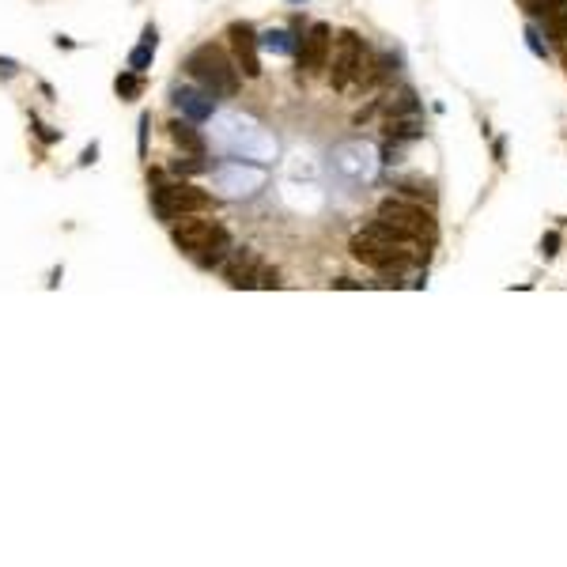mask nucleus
I'll list each match as a JSON object with an SVG mask.
<instances>
[{"label":"nucleus","mask_w":567,"mask_h":567,"mask_svg":"<svg viewBox=\"0 0 567 567\" xmlns=\"http://www.w3.org/2000/svg\"><path fill=\"white\" fill-rule=\"evenodd\" d=\"M185 72H189V80L204 87V91L212 95V99H235L238 87H242V72H238L235 57L227 53L223 46H216V42H204L185 57Z\"/></svg>","instance_id":"obj_1"},{"label":"nucleus","mask_w":567,"mask_h":567,"mask_svg":"<svg viewBox=\"0 0 567 567\" xmlns=\"http://www.w3.org/2000/svg\"><path fill=\"white\" fill-rule=\"evenodd\" d=\"M148 185H151V212H156L167 227L178 223L182 216H201V212L216 209V201L209 193L197 189V185H189L185 178H167V174L151 170Z\"/></svg>","instance_id":"obj_2"},{"label":"nucleus","mask_w":567,"mask_h":567,"mask_svg":"<svg viewBox=\"0 0 567 567\" xmlns=\"http://www.w3.org/2000/svg\"><path fill=\"white\" fill-rule=\"evenodd\" d=\"M375 57L378 53L367 46L363 38L356 35V30H341V35L333 38V49H329V83L337 91H348L352 83L359 87H375Z\"/></svg>","instance_id":"obj_3"},{"label":"nucleus","mask_w":567,"mask_h":567,"mask_svg":"<svg viewBox=\"0 0 567 567\" xmlns=\"http://www.w3.org/2000/svg\"><path fill=\"white\" fill-rule=\"evenodd\" d=\"M348 250H352L356 261H363V265L375 269V272H405L423 257L420 250H412V246H390V242H375V238H363V235H352Z\"/></svg>","instance_id":"obj_4"},{"label":"nucleus","mask_w":567,"mask_h":567,"mask_svg":"<svg viewBox=\"0 0 567 567\" xmlns=\"http://www.w3.org/2000/svg\"><path fill=\"white\" fill-rule=\"evenodd\" d=\"M378 220H386V223H394L401 227V231H409L412 238H420V242H431L435 238V216L428 204H420V201H409V197H386L382 204L375 209Z\"/></svg>","instance_id":"obj_5"},{"label":"nucleus","mask_w":567,"mask_h":567,"mask_svg":"<svg viewBox=\"0 0 567 567\" xmlns=\"http://www.w3.org/2000/svg\"><path fill=\"white\" fill-rule=\"evenodd\" d=\"M329 49H333V27L329 23H310L299 30V46H296V57H299V69L314 76L329 64Z\"/></svg>","instance_id":"obj_6"},{"label":"nucleus","mask_w":567,"mask_h":567,"mask_svg":"<svg viewBox=\"0 0 567 567\" xmlns=\"http://www.w3.org/2000/svg\"><path fill=\"white\" fill-rule=\"evenodd\" d=\"M227 42H231V57L242 72V80H261V46H257V30L246 19H235L227 27Z\"/></svg>","instance_id":"obj_7"},{"label":"nucleus","mask_w":567,"mask_h":567,"mask_svg":"<svg viewBox=\"0 0 567 567\" xmlns=\"http://www.w3.org/2000/svg\"><path fill=\"white\" fill-rule=\"evenodd\" d=\"M216 231H220V223L209 220V212H201V216H182L178 223H170V238H174V246L182 250L185 257H193L197 250H204L216 238Z\"/></svg>","instance_id":"obj_8"},{"label":"nucleus","mask_w":567,"mask_h":567,"mask_svg":"<svg viewBox=\"0 0 567 567\" xmlns=\"http://www.w3.org/2000/svg\"><path fill=\"white\" fill-rule=\"evenodd\" d=\"M257 265H261V254L242 246V250H231V254H227V261L220 265V276L231 291H242V288H254Z\"/></svg>","instance_id":"obj_9"},{"label":"nucleus","mask_w":567,"mask_h":567,"mask_svg":"<svg viewBox=\"0 0 567 567\" xmlns=\"http://www.w3.org/2000/svg\"><path fill=\"white\" fill-rule=\"evenodd\" d=\"M174 106H178V114L185 122H209L212 110H216V99L204 87H174Z\"/></svg>","instance_id":"obj_10"},{"label":"nucleus","mask_w":567,"mask_h":567,"mask_svg":"<svg viewBox=\"0 0 567 567\" xmlns=\"http://www.w3.org/2000/svg\"><path fill=\"white\" fill-rule=\"evenodd\" d=\"M167 136L174 140V148H178V151H185V156H204V151H209V144H204L197 122L174 117V122H167Z\"/></svg>","instance_id":"obj_11"},{"label":"nucleus","mask_w":567,"mask_h":567,"mask_svg":"<svg viewBox=\"0 0 567 567\" xmlns=\"http://www.w3.org/2000/svg\"><path fill=\"white\" fill-rule=\"evenodd\" d=\"M356 235H363V238H375V242H390V246H412V250H423V242L420 238H412L409 231H401V227H394V223H386V220H367L363 227H359Z\"/></svg>","instance_id":"obj_12"},{"label":"nucleus","mask_w":567,"mask_h":567,"mask_svg":"<svg viewBox=\"0 0 567 567\" xmlns=\"http://www.w3.org/2000/svg\"><path fill=\"white\" fill-rule=\"evenodd\" d=\"M235 250V242H231V231H227V227H220V231H216V238L204 250H197V254H193V265L197 269H204V272H220V265L227 261V254H231Z\"/></svg>","instance_id":"obj_13"},{"label":"nucleus","mask_w":567,"mask_h":567,"mask_svg":"<svg viewBox=\"0 0 567 567\" xmlns=\"http://www.w3.org/2000/svg\"><path fill=\"white\" fill-rule=\"evenodd\" d=\"M390 117H412V114H420V99H416V91L412 87H401L397 95H390L386 103H378Z\"/></svg>","instance_id":"obj_14"},{"label":"nucleus","mask_w":567,"mask_h":567,"mask_svg":"<svg viewBox=\"0 0 567 567\" xmlns=\"http://www.w3.org/2000/svg\"><path fill=\"white\" fill-rule=\"evenodd\" d=\"M386 140H416L423 136V122H420V114H412V117H386Z\"/></svg>","instance_id":"obj_15"},{"label":"nucleus","mask_w":567,"mask_h":567,"mask_svg":"<svg viewBox=\"0 0 567 567\" xmlns=\"http://www.w3.org/2000/svg\"><path fill=\"white\" fill-rule=\"evenodd\" d=\"M257 46L280 53V57H288V53H296L299 38H291V30H280V27H276V30H265V35H257Z\"/></svg>","instance_id":"obj_16"},{"label":"nucleus","mask_w":567,"mask_h":567,"mask_svg":"<svg viewBox=\"0 0 567 567\" xmlns=\"http://www.w3.org/2000/svg\"><path fill=\"white\" fill-rule=\"evenodd\" d=\"M167 170L174 174V178H193V174H204V170H209V163H204V156H185V151H182V156L170 159Z\"/></svg>","instance_id":"obj_17"},{"label":"nucleus","mask_w":567,"mask_h":567,"mask_svg":"<svg viewBox=\"0 0 567 567\" xmlns=\"http://www.w3.org/2000/svg\"><path fill=\"white\" fill-rule=\"evenodd\" d=\"M401 189V197H409V201H420V204H435V189H431V182H416V178H409V182H401L397 185Z\"/></svg>","instance_id":"obj_18"},{"label":"nucleus","mask_w":567,"mask_h":567,"mask_svg":"<svg viewBox=\"0 0 567 567\" xmlns=\"http://www.w3.org/2000/svg\"><path fill=\"white\" fill-rule=\"evenodd\" d=\"M544 35H549L552 42H567V4L544 16Z\"/></svg>","instance_id":"obj_19"},{"label":"nucleus","mask_w":567,"mask_h":567,"mask_svg":"<svg viewBox=\"0 0 567 567\" xmlns=\"http://www.w3.org/2000/svg\"><path fill=\"white\" fill-rule=\"evenodd\" d=\"M114 91L122 95V99H136V95L144 91V80H140V72L129 69V72H122V76L114 80Z\"/></svg>","instance_id":"obj_20"},{"label":"nucleus","mask_w":567,"mask_h":567,"mask_svg":"<svg viewBox=\"0 0 567 567\" xmlns=\"http://www.w3.org/2000/svg\"><path fill=\"white\" fill-rule=\"evenodd\" d=\"M151 57H156V46H148V42H140V46L129 53V69L144 76V69H151Z\"/></svg>","instance_id":"obj_21"},{"label":"nucleus","mask_w":567,"mask_h":567,"mask_svg":"<svg viewBox=\"0 0 567 567\" xmlns=\"http://www.w3.org/2000/svg\"><path fill=\"white\" fill-rule=\"evenodd\" d=\"M254 288H261V291L280 288V272L272 269V265H265V261H261V265H257V276H254Z\"/></svg>","instance_id":"obj_22"},{"label":"nucleus","mask_w":567,"mask_h":567,"mask_svg":"<svg viewBox=\"0 0 567 567\" xmlns=\"http://www.w3.org/2000/svg\"><path fill=\"white\" fill-rule=\"evenodd\" d=\"M567 0H526V12L533 16V19H544L549 12H556V8H563Z\"/></svg>","instance_id":"obj_23"},{"label":"nucleus","mask_w":567,"mask_h":567,"mask_svg":"<svg viewBox=\"0 0 567 567\" xmlns=\"http://www.w3.org/2000/svg\"><path fill=\"white\" fill-rule=\"evenodd\" d=\"M30 129H35V136L42 140V144H57V140H61V133H53V129H49V125H42L38 117H30Z\"/></svg>","instance_id":"obj_24"},{"label":"nucleus","mask_w":567,"mask_h":567,"mask_svg":"<svg viewBox=\"0 0 567 567\" xmlns=\"http://www.w3.org/2000/svg\"><path fill=\"white\" fill-rule=\"evenodd\" d=\"M556 246H560V235L549 231V235H544V242H541V254H544V257H552V254H556Z\"/></svg>","instance_id":"obj_25"},{"label":"nucleus","mask_w":567,"mask_h":567,"mask_svg":"<svg viewBox=\"0 0 567 567\" xmlns=\"http://www.w3.org/2000/svg\"><path fill=\"white\" fill-rule=\"evenodd\" d=\"M148 125H151V117L144 114V117H140V133H136V140H140V156L148 151Z\"/></svg>","instance_id":"obj_26"},{"label":"nucleus","mask_w":567,"mask_h":567,"mask_svg":"<svg viewBox=\"0 0 567 567\" xmlns=\"http://www.w3.org/2000/svg\"><path fill=\"white\" fill-rule=\"evenodd\" d=\"M19 72V64L16 61H8V57H0V76H4V80H12V76Z\"/></svg>","instance_id":"obj_27"},{"label":"nucleus","mask_w":567,"mask_h":567,"mask_svg":"<svg viewBox=\"0 0 567 567\" xmlns=\"http://www.w3.org/2000/svg\"><path fill=\"white\" fill-rule=\"evenodd\" d=\"M526 42H530V49L537 53V57H544V46H541V38H537V30H526Z\"/></svg>","instance_id":"obj_28"},{"label":"nucleus","mask_w":567,"mask_h":567,"mask_svg":"<svg viewBox=\"0 0 567 567\" xmlns=\"http://www.w3.org/2000/svg\"><path fill=\"white\" fill-rule=\"evenodd\" d=\"M333 288H344V291H359V288H363V284H356V280L341 276V280H333Z\"/></svg>","instance_id":"obj_29"},{"label":"nucleus","mask_w":567,"mask_h":567,"mask_svg":"<svg viewBox=\"0 0 567 567\" xmlns=\"http://www.w3.org/2000/svg\"><path fill=\"white\" fill-rule=\"evenodd\" d=\"M563 69H567V42H563Z\"/></svg>","instance_id":"obj_30"}]
</instances>
